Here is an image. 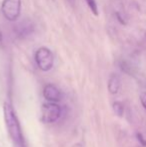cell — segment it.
Here are the masks:
<instances>
[{
    "mask_svg": "<svg viewBox=\"0 0 146 147\" xmlns=\"http://www.w3.org/2000/svg\"><path fill=\"white\" fill-rule=\"evenodd\" d=\"M4 111V119H5L6 127L7 131L11 137L15 147H23L25 146L24 144V137L22 134V130L20 127V124L18 122V119L16 117L15 111L11 104L8 102L4 103L3 107Z\"/></svg>",
    "mask_w": 146,
    "mask_h": 147,
    "instance_id": "1",
    "label": "cell"
},
{
    "mask_svg": "<svg viewBox=\"0 0 146 147\" xmlns=\"http://www.w3.org/2000/svg\"><path fill=\"white\" fill-rule=\"evenodd\" d=\"M1 12L9 21H16L21 13V0H3Z\"/></svg>",
    "mask_w": 146,
    "mask_h": 147,
    "instance_id": "2",
    "label": "cell"
},
{
    "mask_svg": "<svg viewBox=\"0 0 146 147\" xmlns=\"http://www.w3.org/2000/svg\"><path fill=\"white\" fill-rule=\"evenodd\" d=\"M36 64L42 71H49L54 64V55L47 47H40L35 53Z\"/></svg>",
    "mask_w": 146,
    "mask_h": 147,
    "instance_id": "3",
    "label": "cell"
},
{
    "mask_svg": "<svg viewBox=\"0 0 146 147\" xmlns=\"http://www.w3.org/2000/svg\"><path fill=\"white\" fill-rule=\"evenodd\" d=\"M61 116V107L56 103H46L41 109V119L45 123H53Z\"/></svg>",
    "mask_w": 146,
    "mask_h": 147,
    "instance_id": "4",
    "label": "cell"
},
{
    "mask_svg": "<svg viewBox=\"0 0 146 147\" xmlns=\"http://www.w3.org/2000/svg\"><path fill=\"white\" fill-rule=\"evenodd\" d=\"M43 95H44L45 99L51 103L58 102L61 100V97H62L60 90L53 84H47L45 86L44 90H43Z\"/></svg>",
    "mask_w": 146,
    "mask_h": 147,
    "instance_id": "5",
    "label": "cell"
},
{
    "mask_svg": "<svg viewBox=\"0 0 146 147\" xmlns=\"http://www.w3.org/2000/svg\"><path fill=\"white\" fill-rule=\"evenodd\" d=\"M33 29V24L31 23V21L24 20V21H21L17 24V26L14 28V31L19 37H25L29 35L30 33H32Z\"/></svg>",
    "mask_w": 146,
    "mask_h": 147,
    "instance_id": "6",
    "label": "cell"
},
{
    "mask_svg": "<svg viewBox=\"0 0 146 147\" xmlns=\"http://www.w3.org/2000/svg\"><path fill=\"white\" fill-rule=\"evenodd\" d=\"M121 80L117 74H112L108 80V90L111 94H117L120 90Z\"/></svg>",
    "mask_w": 146,
    "mask_h": 147,
    "instance_id": "7",
    "label": "cell"
},
{
    "mask_svg": "<svg viewBox=\"0 0 146 147\" xmlns=\"http://www.w3.org/2000/svg\"><path fill=\"white\" fill-rule=\"evenodd\" d=\"M113 110H114L115 114H116L117 116L121 117L123 115V112H124V107H123V104L121 102H118V101L114 102L113 103Z\"/></svg>",
    "mask_w": 146,
    "mask_h": 147,
    "instance_id": "8",
    "label": "cell"
},
{
    "mask_svg": "<svg viewBox=\"0 0 146 147\" xmlns=\"http://www.w3.org/2000/svg\"><path fill=\"white\" fill-rule=\"evenodd\" d=\"M87 5L89 6L90 10L92 11V13L94 15H98V7H97V3H96L95 0H85Z\"/></svg>",
    "mask_w": 146,
    "mask_h": 147,
    "instance_id": "9",
    "label": "cell"
},
{
    "mask_svg": "<svg viewBox=\"0 0 146 147\" xmlns=\"http://www.w3.org/2000/svg\"><path fill=\"white\" fill-rule=\"evenodd\" d=\"M137 139H138V141L140 142V144L142 145L143 147H146V140L144 139V137L142 136V134L141 133H137Z\"/></svg>",
    "mask_w": 146,
    "mask_h": 147,
    "instance_id": "10",
    "label": "cell"
},
{
    "mask_svg": "<svg viewBox=\"0 0 146 147\" xmlns=\"http://www.w3.org/2000/svg\"><path fill=\"white\" fill-rule=\"evenodd\" d=\"M140 101L142 106L146 109V92H143L140 94Z\"/></svg>",
    "mask_w": 146,
    "mask_h": 147,
    "instance_id": "11",
    "label": "cell"
},
{
    "mask_svg": "<svg viewBox=\"0 0 146 147\" xmlns=\"http://www.w3.org/2000/svg\"><path fill=\"white\" fill-rule=\"evenodd\" d=\"M0 46H2V35L0 33Z\"/></svg>",
    "mask_w": 146,
    "mask_h": 147,
    "instance_id": "12",
    "label": "cell"
},
{
    "mask_svg": "<svg viewBox=\"0 0 146 147\" xmlns=\"http://www.w3.org/2000/svg\"><path fill=\"white\" fill-rule=\"evenodd\" d=\"M23 147H25V146H23Z\"/></svg>",
    "mask_w": 146,
    "mask_h": 147,
    "instance_id": "13",
    "label": "cell"
}]
</instances>
